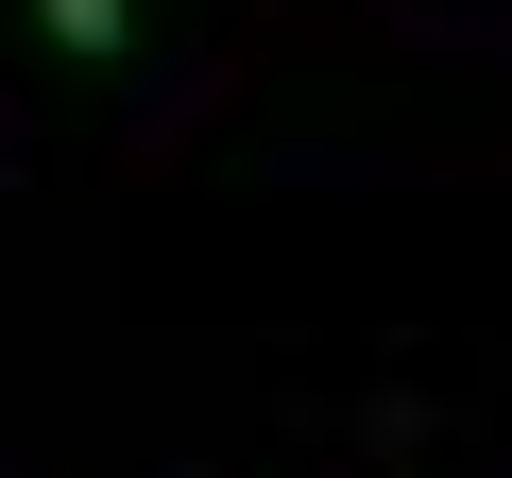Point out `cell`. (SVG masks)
Segmentation results:
<instances>
[{
    "mask_svg": "<svg viewBox=\"0 0 512 478\" xmlns=\"http://www.w3.org/2000/svg\"><path fill=\"white\" fill-rule=\"evenodd\" d=\"M35 35H52V69H120L137 52V0H35Z\"/></svg>",
    "mask_w": 512,
    "mask_h": 478,
    "instance_id": "6da1fadb",
    "label": "cell"
}]
</instances>
